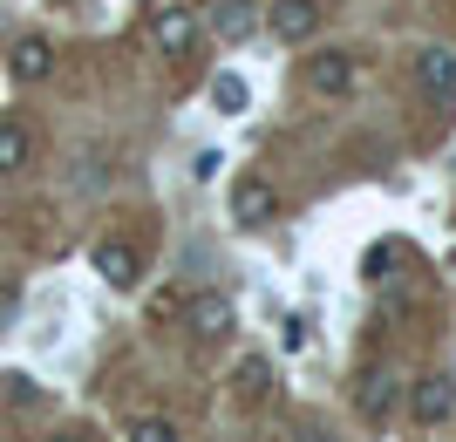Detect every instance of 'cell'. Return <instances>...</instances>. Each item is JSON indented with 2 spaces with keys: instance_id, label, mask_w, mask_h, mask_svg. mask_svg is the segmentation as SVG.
Here are the masks:
<instances>
[{
  "instance_id": "ac0fdd59",
  "label": "cell",
  "mask_w": 456,
  "mask_h": 442,
  "mask_svg": "<svg viewBox=\"0 0 456 442\" xmlns=\"http://www.w3.org/2000/svg\"><path fill=\"white\" fill-rule=\"evenodd\" d=\"M218 164H225L218 150H198V157H191V177H198V184H211V177H218Z\"/></svg>"
},
{
  "instance_id": "9a60e30c",
  "label": "cell",
  "mask_w": 456,
  "mask_h": 442,
  "mask_svg": "<svg viewBox=\"0 0 456 442\" xmlns=\"http://www.w3.org/2000/svg\"><path fill=\"white\" fill-rule=\"evenodd\" d=\"M130 442H177V429L164 415H143V422H130Z\"/></svg>"
},
{
  "instance_id": "8992f818",
  "label": "cell",
  "mask_w": 456,
  "mask_h": 442,
  "mask_svg": "<svg viewBox=\"0 0 456 442\" xmlns=\"http://www.w3.org/2000/svg\"><path fill=\"white\" fill-rule=\"evenodd\" d=\"M266 28H273V41H306L321 28V7H314V0H273Z\"/></svg>"
},
{
  "instance_id": "5b68a950",
  "label": "cell",
  "mask_w": 456,
  "mask_h": 442,
  "mask_svg": "<svg viewBox=\"0 0 456 442\" xmlns=\"http://www.w3.org/2000/svg\"><path fill=\"white\" fill-rule=\"evenodd\" d=\"M409 415H416L422 429H436L456 415V382L450 374H429V382H416V395H409Z\"/></svg>"
},
{
  "instance_id": "52a82bcc",
  "label": "cell",
  "mask_w": 456,
  "mask_h": 442,
  "mask_svg": "<svg viewBox=\"0 0 456 442\" xmlns=\"http://www.w3.org/2000/svg\"><path fill=\"white\" fill-rule=\"evenodd\" d=\"M416 82H422V96H456V55L450 48H416Z\"/></svg>"
},
{
  "instance_id": "44dd1931",
  "label": "cell",
  "mask_w": 456,
  "mask_h": 442,
  "mask_svg": "<svg viewBox=\"0 0 456 442\" xmlns=\"http://www.w3.org/2000/svg\"><path fill=\"white\" fill-rule=\"evenodd\" d=\"M55 442H82V436H55Z\"/></svg>"
},
{
  "instance_id": "3957f363",
  "label": "cell",
  "mask_w": 456,
  "mask_h": 442,
  "mask_svg": "<svg viewBox=\"0 0 456 442\" xmlns=\"http://www.w3.org/2000/svg\"><path fill=\"white\" fill-rule=\"evenodd\" d=\"M306 89H314V96H327V102L354 96V61H347L341 48H327V55H314V61H306Z\"/></svg>"
},
{
  "instance_id": "4fadbf2b",
  "label": "cell",
  "mask_w": 456,
  "mask_h": 442,
  "mask_svg": "<svg viewBox=\"0 0 456 442\" xmlns=\"http://www.w3.org/2000/svg\"><path fill=\"white\" fill-rule=\"evenodd\" d=\"M0 402L7 408H41V388L28 374H0Z\"/></svg>"
},
{
  "instance_id": "e0dca14e",
  "label": "cell",
  "mask_w": 456,
  "mask_h": 442,
  "mask_svg": "<svg viewBox=\"0 0 456 442\" xmlns=\"http://www.w3.org/2000/svg\"><path fill=\"white\" fill-rule=\"evenodd\" d=\"M395 259H402L395 245H381V252H368V279H375V286H381V279H395Z\"/></svg>"
},
{
  "instance_id": "7a4b0ae2",
  "label": "cell",
  "mask_w": 456,
  "mask_h": 442,
  "mask_svg": "<svg viewBox=\"0 0 456 442\" xmlns=\"http://www.w3.org/2000/svg\"><path fill=\"white\" fill-rule=\"evenodd\" d=\"M273 212H280V191H273L266 177H239V184H232V218H239L246 231L273 225Z\"/></svg>"
},
{
  "instance_id": "ba28073f",
  "label": "cell",
  "mask_w": 456,
  "mask_h": 442,
  "mask_svg": "<svg viewBox=\"0 0 456 442\" xmlns=\"http://www.w3.org/2000/svg\"><path fill=\"white\" fill-rule=\"evenodd\" d=\"M28 157H35V136H28V123H20V116H0V177L28 171Z\"/></svg>"
},
{
  "instance_id": "6da1fadb",
  "label": "cell",
  "mask_w": 456,
  "mask_h": 442,
  "mask_svg": "<svg viewBox=\"0 0 456 442\" xmlns=\"http://www.w3.org/2000/svg\"><path fill=\"white\" fill-rule=\"evenodd\" d=\"M89 266L102 272V286H136L143 279V252L130 245V238H95V252H89Z\"/></svg>"
},
{
  "instance_id": "2e32d148",
  "label": "cell",
  "mask_w": 456,
  "mask_h": 442,
  "mask_svg": "<svg viewBox=\"0 0 456 442\" xmlns=\"http://www.w3.org/2000/svg\"><path fill=\"white\" fill-rule=\"evenodd\" d=\"M266 374H273L266 361H246V367H239V395H246V402H259V395H266Z\"/></svg>"
},
{
  "instance_id": "9c48e42d",
  "label": "cell",
  "mask_w": 456,
  "mask_h": 442,
  "mask_svg": "<svg viewBox=\"0 0 456 442\" xmlns=\"http://www.w3.org/2000/svg\"><path fill=\"white\" fill-rule=\"evenodd\" d=\"M362 422H388V408H395V374L388 367H375V374H362Z\"/></svg>"
},
{
  "instance_id": "5bb4252c",
  "label": "cell",
  "mask_w": 456,
  "mask_h": 442,
  "mask_svg": "<svg viewBox=\"0 0 456 442\" xmlns=\"http://www.w3.org/2000/svg\"><path fill=\"white\" fill-rule=\"evenodd\" d=\"M218 35H225V41L252 35V7H246V0H225V7H218Z\"/></svg>"
},
{
  "instance_id": "277c9868",
  "label": "cell",
  "mask_w": 456,
  "mask_h": 442,
  "mask_svg": "<svg viewBox=\"0 0 456 442\" xmlns=\"http://www.w3.org/2000/svg\"><path fill=\"white\" fill-rule=\"evenodd\" d=\"M151 41H157L171 61H184L191 48H198V14H191V7H164V14L151 20Z\"/></svg>"
},
{
  "instance_id": "7c38bea8",
  "label": "cell",
  "mask_w": 456,
  "mask_h": 442,
  "mask_svg": "<svg viewBox=\"0 0 456 442\" xmlns=\"http://www.w3.org/2000/svg\"><path fill=\"white\" fill-rule=\"evenodd\" d=\"M211 102H218V109L225 116H239L252 102V89H246V76H239V68H218V76H211Z\"/></svg>"
},
{
  "instance_id": "30bf717a",
  "label": "cell",
  "mask_w": 456,
  "mask_h": 442,
  "mask_svg": "<svg viewBox=\"0 0 456 442\" xmlns=\"http://www.w3.org/2000/svg\"><path fill=\"white\" fill-rule=\"evenodd\" d=\"M48 68H55V48H48L41 35H20V41H14V76H20V82H41Z\"/></svg>"
},
{
  "instance_id": "ffe728a7",
  "label": "cell",
  "mask_w": 456,
  "mask_h": 442,
  "mask_svg": "<svg viewBox=\"0 0 456 442\" xmlns=\"http://www.w3.org/2000/svg\"><path fill=\"white\" fill-rule=\"evenodd\" d=\"M171 313H184V293H157V300H151V320H171Z\"/></svg>"
},
{
  "instance_id": "8fae6325",
  "label": "cell",
  "mask_w": 456,
  "mask_h": 442,
  "mask_svg": "<svg viewBox=\"0 0 456 442\" xmlns=\"http://www.w3.org/2000/svg\"><path fill=\"white\" fill-rule=\"evenodd\" d=\"M191 334H198V341H218V334H232V307L225 300H191Z\"/></svg>"
},
{
  "instance_id": "d6986e66",
  "label": "cell",
  "mask_w": 456,
  "mask_h": 442,
  "mask_svg": "<svg viewBox=\"0 0 456 442\" xmlns=\"http://www.w3.org/2000/svg\"><path fill=\"white\" fill-rule=\"evenodd\" d=\"M14 313H20V286H14V279H0V327H7Z\"/></svg>"
}]
</instances>
